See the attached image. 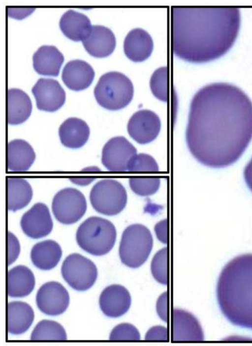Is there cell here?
<instances>
[{
	"instance_id": "30bf717a",
	"label": "cell",
	"mask_w": 252,
	"mask_h": 346,
	"mask_svg": "<svg viewBox=\"0 0 252 346\" xmlns=\"http://www.w3.org/2000/svg\"><path fill=\"white\" fill-rule=\"evenodd\" d=\"M136 152V148L126 138L114 137L104 145L101 162L110 171H126L129 161Z\"/></svg>"
},
{
	"instance_id": "f546056e",
	"label": "cell",
	"mask_w": 252,
	"mask_h": 346,
	"mask_svg": "<svg viewBox=\"0 0 252 346\" xmlns=\"http://www.w3.org/2000/svg\"><path fill=\"white\" fill-rule=\"evenodd\" d=\"M150 86L154 95L166 102L168 98V71L166 66L156 70L151 76Z\"/></svg>"
},
{
	"instance_id": "d6986e66",
	"label": "cell",
	"mask_w": 252,
	"mask_h": 346,
	"mask_svg": "<svg viewBox=\"0 0 252 346\" xmlns=\"http://www.w3.org/2000/svg\"><path fill=\"white\" fill-rule=\"evenodd\" d=\"M154 47L152 38L144 29L135 28L126 35L124 42L126 56L134 62L146 60L151 55Z\"/></svg>"
},
{
	"instance_id": "ba28073f",
	"label": "cell",
	"mask_w": 252,
	"mask_h": 346,
	"mask_svg": "<svg viewBox=\"0 0 252 346\" xmlns=\"http://www.w3.org/2000/svg\"><path fill=\"white\" fill-rule=\"evenodd\" d=\"M61 272L66 282L78 291H85L91 288L97 277L94 263L78 253L71 254L65 258Z\"/></svg>"
},
{
	"instance_id": "d590c367",
	"label": "cell",
	"mask_w": 252,
	"mask_h": 346,
	"mask_svg": "<svg viewBox=\"0 0 252 346\" xmlns=\"http://www.w3.org/2000/svg\"><path fill=\"white\" fill-rule=\"evenodd\" d=\"M167 329L165 327L161 326H155L147 332L145 340L167 341Z\"/></svg>"
},
{
	"instance_id": "52a82bcc",
	"label": "cell",
	"mask_w": 252,
	"mask_h": 346,
	"mask_svg": "<svg viewBox=\"0 0 252 346\" xmlns=\"http://www.w3.org/2000/svg\"><path fill=\"white\" fill-rule=\"evenodd\" d=\"M91 203L98 212L108 216L115 215L125 207L127 201L126 191L119 181L105 179L97 182L90 195Z\"/></svg>"
},
{
	"instance_id": "5b68a950",
	"label": "cell",
	"mask_w": 252,
	"mask_h": 346,
	"mask_svg": "<svg viewBox=\"0 0 252 346\" xmlns=\"http://www.w3.org/2000/svg\"><path fill=\"white\" fill-rule=\"evenodd\" d=\"M133 93V86L130 80L117 71H110L102 75L94 89V95L98 104L111 111L126 107L131 102Z\"/></svg>"
},
{
	"instance_id": "f35d334b",
	"label": "cell",
	"mask_w": 252,
	"mask_h": 346,
	"mask_svg": "<svg viewBox=\"0 0 252 346\" xmlns=\"http://www.w3.org/2000/svg\"><path fill=\"white\" fill-rule=\"evenodd\" d=\"M244 177L247 185L252 192V158L244 169Z\"/></svg>"
},
{
	"instance_id": "2e32d148",
	"label": "cell",
	"mask_w": 252,
	"mask_h": 346,
	"mask_svg": "<svg viewBox=\"0 0 252 346\" xmlns=\"http://www.w3.org/2000/svg\"><path fill=\"white\" fill-rule=\"evenodd\" d=\"M131 303V296L124 287L112 285L101 292L99 299L103 314L111 317H117L126 313Z\"/></svg>"
},
{
	"instance_id": "603a6c76",
	"label": "cell",
	"mask_w": 252,
	"mask_h": 346,
	"mask_svg": "<svg viewBox=\"0 0 252 346\" xmlns=\"http://www.w3.org/2000/svg\"><path fill=\"white\" fill-rule=\"evenodd\" d=\"M59 134L61 142L64 146L78 148L83 146L88 140L90 128L84 120L70 117L61 125Z\"/></svg>"
},
{
	"instance_id": "cb8c5ba5",
	"label": "cell",
	"mask_w": 252,
	"mask_h": 346,
	"mask_svg": "<svg viewBox=\"0 0 252 346\" xmlns=\"http://www.w3.org/2000/svg\"><path fill=\"white\" fill-rule=\"evenodd\" d=\"M7 122L18 125L25 122L30 116L32 103L29 95L19 88H10L7 91Z\"/></svg>"
},
{
	"instance_id": "7a4b0ae2",
	"label": "cell",
	"mask_w": 252,
	"mask_h": 346,
	"mask_svg": "<svg viewBox=\"0 0 252 346\" xmlns=\"http://www.w3.org/2000/svg\"><path fill=\"white\" fill-rule=\"evenodd\" d=\"M171 14L173 52L189 62H205L222 56L234 44L240 29L237 7L173 6Z\"/></svg>"
},
{
	"instance_id": "8fae6325",
	"label": "cell",
	"mask_w": 252,
	"mask_h": 346,
	"mask_svg": "<svg viewBox=\"0 0 252 346\" xmlns=\"http://www.w3.org/2000/svg\"><path fill=\"white\" fill-rule=\"evenodd\" d=\"M36 303L38 309L48 316L63 314L69 303V295L60 283L52 281L43 285L37 291Z\"/></svg>"
},
{
	"instance_id": "4dcf8cb0",
	"label": "cell",
	"mask_w": 252,
	"mask_h": 346,
	"mask_svg": "<svg viewBox=\"0 0 252 346\" xmlns=\"http://www.w3.org/2000/svg\"><path fill=\"white\" fill-rule=\"evenodd\" d=\"M151 272L159 283L166 285L168 281V252L166 247L159 250L151 262Z\"/></svg>"
},
{
	"instance_id": "4fadbf2b",
	"label": "cell",
	"mask_w": 252,
	"mask_h": 346,
	"mask_svg": "<svg viewBox=\"0 0 252 346\" xmlns=\"http://www.w3.org/2000/svg\"><path fill=\"white\" fill-rule=\"evenodd\" d=\"M37 108L42 111L53 112L59 110L65 101V92L60 83L51 78L39 79L33 86Z\"/></svg>"
},
{
	"instance_id": "8d00e7d4",
	"label": "cell",
	"mask_w": 252,
	"mask_h": 346,
	"mask_svg": "<svg viewBox=\"0 0 252 346\" xmlns=\"http://www.w3.org/2000/svg\"><path fill=\"white\" fill-rule=\"evenodd\" d=\"M155 231L158 239L163 243L168 241V223L166 219L158 222L155 226Z\"/></svg>"
},
{
	"instance_id": "6da1fadb",
	"label": "cell",
	"mask_w": 252,
	"mask_h": 346,
	"mask_svg": "<svg viewBox=\"0 0 252 346\" xmlns=\"http://www.w3.org/2000/svg\"><path fill=\"white\" fill-rule=\"evenodd\" d=\"M186 139L192 155L205 166L234 163L252 139V101L230 84L203 86L191 101Z\"/></svg>"
},
{
	"instance_id": "ffe728a7",
	"label": "cell",
	"mask_w": 252,
	"mask_h": 346,
	"mask_svg": "<svg viewBox=\"0 0 252 346\" xmlns=\"http://www.w3.org/2000/svg\"><path fill=\"white\" fill-rule=\"evenodd\" d=\"M63 61V54L53 45L41 46L32 56L35 71L44 76H57Z\"/></svg>"
},
{
	"instance_id": "83f0119b",
	"label": "cell",
	"mask_w": 252,
	"mask_h": 346,
	"mask_svg": "<svg viewBox=\"0 0 252 346\" xmlns=\"http://www.w3.org/2000/svg\"><path fill=\"white\" fill-rule=\"evenodd\" d=\"M7 207L16 211L27 206L32 197L31 186L25 179L18 177L6 179Z\"/></svg>"
},
{
	"instance_id": "d4e9b609",
	"label": "cell",
	"mask_w": 252,
	"mask_h": 346,
	"mask_svg": "<svg viewBox=\"0 0 252 346\" xmlns=\"http://www.w3.org/2000/svg\"><path fill=\"white\" fill-rule=\"evenodd\" d=\"M62 255L59 244L52 240H46L35 244L32 249L31 258L37 268L48 270L54 268Z\"/></svg>"
},
{
	"instance_id": "9c48e42d",
	"label": "cell",
	"mask_w": 252,
	"mask_h": 346,
	"mask_svg": "<svg viewBox=\"0 0 252 346\" xmlns=\"http://www.w3.org/2000/svg\"><path fill=\"white\" fill-rule=\"evenodd\" d=\"M52 209L56 219L60 223L69 225L79 221L87 210L84 195L73 188H65L54 196Z\"/></svg>"
},
{
	"instance_id": "9a60e30c",
	"label": "cell",
	"mask_w": 252,
	"mask_h": 346,
	"mask_svg": "<svg viewBox=\"0 0 252 346\" xmlns=\"http://www.w3.org/2000/svg\"><path fill=\"white\" fill-rule=\"evenodd\" d=\"M172 321L173 342L203 340L201 326L197 318L190 313L180 309H174Z\"/></svg>"
},
{
	"instance_id": "e0dca14e",
	"label": "cell",
	"mask_w": 252,
	"mask_h": 346,
	"mask_svg": "<svg viewBox=\"0 0 252 346\" xmlns=\"http://www.w3.org/2000/svg\"><path fill=\"white\" fill-rule=\"evenodd\" d=\"M83 45L91 56L104 58L114 50L116 41L113 31L102 25H93L89 34L82 41Z\"/></svg>"
},
{
	"instance_id": "e575fe53",
	"label": "cell",
	"mask_w": 252,
	"mask_h": 346,
	"mask_svg": "<svg viewBox=\"0 0 252 346\" xmlns=\"http://www.w3.org/2000/svg\"><path fill=\"white\" fill-rule=\"evenodd\" d=\"M20 251L19 242L17 237L10 231L7 233V256L8 265L13 263L18 258Z\"/></svg>"
},
{
	"instance_id": "ab89813d",
	"label": "cell",
	"mask_w": 252,
	"mask_h": 346,
	"mask_svg": "<svg viewBox=\"0 0 252 346\" xmlns=\"http://www.w3.org/2000/svg\"><path fill=\"white\" fill-rule=\"evenodd\" d=\"M70 180L72 181V182L76 184L80 185H86L91 182L94 180V178H71Z\"/></svg>"
},
{
	"instance_id": "74e56055",
	"label": "cell",
	"mask_w": 252,
	"mask_h": 346,
	"mask_svg": "<svg viewBox=\"0 0 252 346\" xmlns=\"http://www.w3.org/2000/svg\"><path fill=\"white\" fill-rule=\"evenodd\" d=\"M167 292L162 293L157 303V311L159 317L165 322L167 319Z\"/></svg>"
},
{
	"instance_id": "3957f363",
	"label": "cell",
	"mask_w": 252,
	"mask_h": 346,
	"mask_svg": "<svg viewBox=\"0 0 252 346\" xmlns=\"http://www.w3.org/2000/svg\"><path fill=\"white\" fill-rule=\"evenodd\" d=\"M217 293L226 318L235 325L252 330V254L238 256L225 265Z\"/></svg>"
},
{
	"instance_id": "8992f818",
	"label": "cell",
	"mask_w": 252,
	"mask_h": 346,
	"mask_svg": "<svg viewBox=\"0 0 252 346\" xmlns=\"http://www.w3.org/2000/svg\"><path fill=\"white\" fill-rule=\"evenodd\" d=\"M153 240L150 230L145 226L135 224L124 231L119 247L122 262L130 268H137L148 259Z\"/></svg>"
},
{
	"instance_id": "44dd1931",
	"label": "cell",
	"mask_w": 252,
	"mask_h": 346,
	"mask_svg": "<svg viewBox=\"0 0 252 346\" xmlns=\"http://www.w3.org/2000/svg\"><path fill=\"white\" fill-rule=\"evenodd\" d=\"M59 25L64 35L75 41H82L86 38L92 27L87 16L72 9H69L63 14Z\"/></svg>"
},
{
	"instance_id": "5bb4252c",
	"label": "cell",
	"mask_w": 252,
	"mask_h": 346,
	"mask_svg": "<svg viewBox=\"0 0 252 346\" xmlns=\"http://www.w3.org/2000/svg\"><path fill=\"white\" fill-rule=\"evenodd\" d=\"M20 225L23 232L29 237L38 239L48 235L53 224L47 206L38 202L22 216Z\"/></svg>"
},
{
	"instance_id": "d6a6232c",
	"label": "cell",
	"mask_w": 252,
	"mask_h": 346,
	"mask_svg": "<svg viewBox=\"0 0 252 346\" xmlns=\"http://www.w3.org/2000/svg\"><path fill=\"white\" fill-rule=\"evenodd\" d=\"M158 166L155 159L145 153L136 154L129 161L127 171L155 172L158 171Z\"/></svg>"
},
{
	"instance_id": "7402d4cb",
	"label": "cell",
	"mask_w": 252,
	"mask_h": 346,
	"mask_svg": "<svg viewBox=\"0 0 252 346\" xmlns=\"http://www.w3.org/2000/svg\"><path fill=\"white\" fill-rule=\"evenodd\" d=\"M35 159V152L26 141L15 139L7 145V168L12 172H24L32 165Z\"/></svg>"
},
{
	"instance_id": "4316f807",
	"label": "cell",
	"mask_w": 252,
	"mask_h": 346,
	"mask_svg": "<svg viewBox=\"0 0 252 346\" xmlns=\"http://www.w3.org/2000/svg\"><path fill=\"white\" fill-rule=\"evenodd\" d=\"M35 286L32 272L24 265H18L8 272L7 291L12 297H22L28 295Z\"/></svg>"
},
{
	"instance_id": "ac0fdd59",
	"label": "cell",
	"mask_w": 252,
	"mask_h": 346,
	"mask_svg": "<svg viewBox=\"0 0 252 346\" xmlns=\"http://www.w3.org/2000/svg\"><path fill=\"white\" fill-rule=\"evenodd\" d=\"M94 71L87 62L81 59L70 60L64 65L62 79L69 89L80 91L88 87L94 77Z\"/></svg>"
},
{
	"instance_id": "7c38bea8",
	"label": "cell",
	"mask_w": 252,
	"mask_h": 346,
	"mask_svg": "<svg viewBox=\"0 0 252 346\" xmlns=\"http://www.w3.org/2000/svg\"><path fill=\"white\" fill-rule=\"evenodd\" d=\"M160 126V119L156 113L150 110H141L135 113L129 119L127 132L138 144H146L155 140Z\"/></svg>"
},
{
	"instance_id": "f1b7e54d",
	"label": "cell",
	"mask_w": 252,
	"mask_h": 346,
	"mask_svg": "<svg viewBox=\"0 0 252 346\" xmlns=\"http://www.w3.org/2000/svg\"><path fill=\"white\" fill-rule=\"evenodd\" d=\"M66 339V333L62 325L55 321L46 319L36 324L31 336L32 340Z\"/></svg>"
},
{
	"instance_id": "277c9868",
	"label": "cell",
	"mask_w": 252,
	"mask_h": 346,
	"mask_svg": "<svg viewBox=\"0 0 252 346\" xmlns=\"http://www.w3.org/2000/svg\"><path fill=\"white\" fill-rule=\"evenodd\" d=\"M116 235V228L110 221L93 216L80 225L76 239L82 249L92 255L100 256L106 254L112 249Z\"/></svg>"
},
{
	"instance_id": "836d02e7",
	"label": "cell",
	"mask_w": 252,
	"mask_h": 346,
	"mask_svg": "<svg viewBox=\"0 0 252 346\" xmlns=\"http://www.w3.org/2000/svg\"><path fill=\"white\" fill-rule=\"evenodd\" d=\"M111 340H139L138 330L129 323H121L113 328L109 337Z\"/></svg>"
},
{
	"instance_id": "1f68e13d",
	"label": "cell",
	"mask_w": 252,
	"mask_h": 346,
	"mask_svg": "<svg viewBox=\"0 0 252 346\" xmlns=\"http://www.w3.org/2000/svg\"><path fill=\"white\" fill-rule=\"evenodd\" d=\"M131 189L141 196L152 195L158 190L160 179L158 177H131L129 179Z\"/></svg>"
},
{
	"instance_id": "484cf974",
	"label": "cell",
	"mask_w": 252,
	"mask_h": 346,
	"mask_svg": "<svg viewBox=\"0 0 252 346\" xmlns=\"http://www.w3.org/2000/svg\"><path fill=\"white\" fill-rule=\"evenodd\" d=\"M34 317V312L28 304L21 301L9 302L7 306L8 332L14 335L24 333L32 323Z\"/></svg>"
}]
</instances>
